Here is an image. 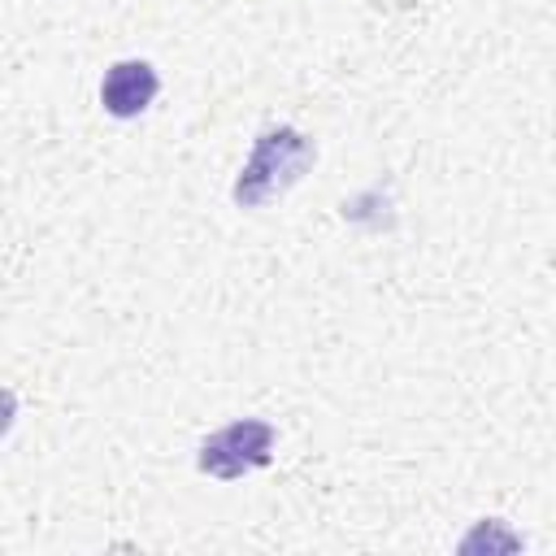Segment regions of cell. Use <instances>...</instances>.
<instances>
[{"instance_id": "obj_1", "label": "cell", "mask_w": 556, "mask_h": 556, "mask_svg": "<svg viewBox=\"0 0 556 556\" xmlns=\"http://www.w3.org/2000/svg\"><path fill=\"white\" fill-rule=\"evenodd\" d=\"M317 161V143L295 130V126H265L256 139H252V152L230 187L235 204L239 208H261L269 204L274 195L291 191Z\"/></svg>"}, {"instance_id": "obj_2", "label": "cell", "mask_w": 556, "mask_h": 556, "mask_svg": "<svg viewBox=\"0 0 556 556\" xmlns=\"http://www.w3.org/2000/svg\"><path fill=\"white\" fill-rule=\"evenodd\" d=\"M274 460V426L261 417H239L213 434L200 439L195 452V469L222 482H235L252 469H265Z\"/></svg>"}, {"instance_id": "obj_3", "label": "cell", "mask_w": 556, "mask_h": 556, "mask_svg": "<svg viewBox=\"0 0 556 556\" xmlns=\"http://www.w3.org/2000/svg\"><path fill=\"white\" fill-rule=\"evenodd\" d=\"M161 91V74L152 70V61L143 56H126V61H113L100 78V104L109 117L117 122H130L139 113H148V104L156 100Z\"/></svg>"}, {"instance_id": "obj_4", "label": "cell", "mask_w": 556, "mask_h": 556, "mask_svg": "<svg viewBox=\"0 0 556 556\" xmlns=\"http://www.w3.org/2000/svg\"><path fill=\"white\" fill-rule=\"evenodd\" d=\"M478 547H486V552H495V547L517 552V547H521V534L504 530V521H500V517H486V521H478V526L460 539V552H478Z\"/></svg>"}]
</instances>
